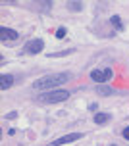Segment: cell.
Wrapping results in <instances>:
<instances>
[{
	"label": "cell",
	"instance_id": "cell-8",
	"mask_svg": "<svg viewBox=\"0 0 129 146\" xmlns=\"http://www.w3.org/2000/svg\"><path fill=\"white\" fill-rule=\"evenodd\" d=\"M93 119H94V123H96V125H104V123H108V121H110V113L98 111V113H96Z\"/></svg>",
	"mask_w": 129,
	"mask_h": 146
},
{
	"label": "cell",
	"instance_id": "cell-7",
	"mask_svg": "<svg viewBox=\"0 0 129 146\" xmlns=\"http://www.w3.org/2000/svg\"><path fill=\"white\" fill-rule=\"evenodd\" d=\"M12 85H14V75L2 73V75H0V88H2V90H8Z\"/></svg>",
	"mask_w": 129,
	"mask_h": 146
},
{
	"label": "cell",
	"instance_id": "cell-15",
	"mask_svg": "<svg viewBox=\"0 0 129 146\" xmlns=\"http://www.w3.org/2000/svg\"><path fill=\"white\" fill-rule=\"evenodd\" d=\"M122 135H123V139H125V140H129V127H125V129H123Z\"/></svg>",
	"mask_w": 129,
	"mask_h": 146
},
{
	"label": "cell",
	"instance_id": "cell-16",
	"mask_svg": "<svg viewBox=\"0 0 129 146\" xmlns=\"http://www.w3.org/2000/svg\"><path fill=\"white\" fill-rule=\"evenodd\" d=\"M112 146H116V144H112Z\"/></svg>",
	"mask_w": 129,
	"mask_h": 146
},
{
	"label": "cell",
	"instance_id": "cell-2",
	"mask_svg": "<svg viewBox=\"0 0 129 146\" xmlns=\"http://www.w3.org/2000/svg\"><path fill=\"white\" fill-rule=\"evenodd\" d=\"M70 100V90L66 88H54V90H46L43 94H39V102L43 104H58Z\"/></svg>",
	"mask_w": 129,
	"mask_h": 146
},
{
	"label": "cell",
	"instance_id": "cell-11",
	"mask_svg": "<svg viewBox=\"0 0 129 146\" xmlns=\"http://www.w3.org/2000/svg\"><path fill=\"white\" fill-rule=\"evenodd\" d=\"M81 8H83L81 2H68V10L70 12H81Z\"/></svg>",
	"mask_w": 129,
	"mask_h": 146
},
{
	"label": "cell",
	"instance_id": "cell-5",
	"mask_svg": "<svg viewBox=\"0 0 129 146\" xmlns=\"http://www.w3.org/2000/svg\"><path fill=\"white\" fill-rule=\"evenodd\" d=\"M85 135L83 133H70V135H64L62 139H58V140H54L50 146H62V144H70V142H75V140H79V139H83Z\"/></svg>",
	"mask_w": 129,
	"mask_h": 146
},
{
	"label": "cell",
	"instance_id": "cell-14",
	"mask_svg": "<svg viewBox=\"0 0 129 146\" xmlns=\"http://www.w3.org/2000/svg\"><path fill=\"white\" fill-rule=\"evenodd\" d=\"M17 117V111H8L6 113V119H15Z\"/></svg>",
	"mask_w": 129,
	"mask_h": 146
},
{
	"label": "cell",
	"instance_id": "cell-4",
	"mask_svg": "<svg viewBox=\"0 0 129 146\" xmlns=\"http://www.w3.org/2000/svg\"><path fill=\"white\" fill-rule=\"evenodd\" d=\"M43 48H44L43 38H31V40H27L25 46H23V50L27 52V54H39V52H43Z\"/></svg>",
	"mask_w": 129,
	"mask_h": 146
},
{
	"label": "cell",
	"instance_id": "cell-3",
	"mask_svg": "<svg viewBox=\"0 0 129 146\" xmlns=\"http://www.w3.org/2000/svg\"><path fill=\"white\" fill-rule=\"evenodd\" d=\"M114 77V71L110 69V67H104V69H93L91 71V79L94 83H98V85H104L106 81H110Z\"/></svg>",
	"mask_w": 129,
	"mask_h": 146
},
{
	"label": "cell",
	"instance_id": "cell-9",
	"mask_svg": "<svg viewBox=\"0 0 129 146\" xmlns=\"http://www.w3.org/2000/svg\"><path fill=\"white\" fill-rule=\"evenodd\" d=\"M96 94L110 96V94H114V88H112V87H106V85H98V87H96Z\"/></svg>",
	"mask_w": 129,
	"mask_h": 146
},
{
	"label": "cell",
	"instance_id": "cell-6",
	"mask_svg": "<svg viewBox=\"0 0 129 146\" xmlns=\"http://www.w3.org/2000/svg\"><path fill=\"white\" fill-rule=\"evenodd\" d=\"M0 38L6 42V40H15V38H19V35H17V31L10 29V27H0Z\"/></svg>",
	"mask_w": 129,
	"mask_h": 146
},
{
	"label": "cell",
	"instance_id": "cell-13",
	"mask_svg": "<svg viewBox=\"0 0 129 146\" xmlns=\"http://www.w3.org/2000/svg\"><path fill=\"white\" fill-rule=\"evenodd\" d=\"M64 36H66V27H60L56 31V38H64Z\"/></svg>",
	"mask_w": 129,
	"mask_h": 146
},
{
	"label": "cell",
	"instance_id": "cell-10",
	"mask_svg": "<svg viewBox=\"0 0 129 146\" xmlns=\"http://www.w3.org/2000/svg\"><path fill=\"white\" fill-rule=\"evenodd\" d=\"M110 25L118 31H123V23H122V17H120V15H112V17H110Z\"/></svg>",
	"mask_w": 129,
	"mask_h": 146
},
{
	"label": "cell",
	"instance_id": "cell-12",
	"mask_svg": "<svg viewBox=\"0 0 129 146\" xmlns=\"http://www.w3.org/2000/svg\"><path fill=\"white\" fill-rule=\"evenodd\" d=\"M68 54H72V50H62V52H52L48 54L50 58H62V56H68Z\"/></svg>",
	"mask_w": 129,
	"mask_h": 146
},
{
	"label": "cell",
	"instance_id": "cell-1",
	"mask_svg": "<svg viewBox=\"0 0 129 146\" xmlns=\"http://www.w3.org/2000/svg\"><path fill=\"white\" fill-rule=\"evenodd\" d=\"M70 81V73H52V75H44L41 79L33 83L35 90H54L60 85H66Z\"/></svg>",
	"mask_w": 129,
	"mask_h": 146
}]
</instances>
